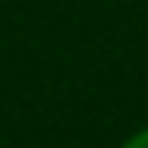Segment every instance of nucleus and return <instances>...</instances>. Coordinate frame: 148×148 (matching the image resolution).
<instances>
[{"label": "nucleus", "instance_id": "obj_1", "mask_svg": "<svg viewBox=\"0 0 148 148\" xmlns=\"http://www.w3.org/2000/svg\"><path fill=\"white\" fill-rule=\"evenodd\" d=\"M121 148H148V128L135 131V135H131V138L125 141V145H121Z\"/></svg>", "mask_w": 148, "mask_h": 148}]
</instances>
